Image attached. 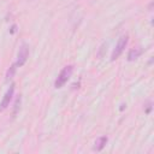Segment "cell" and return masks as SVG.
<instances>
[{
  "instance_id": "4",
  "label": "cell",
  "mask_w": 154,
  "mask_h": 154,
  "mask_svg": "<svg viewBox=\"0 0 154 154\" xmlns=\"http://www.w3.org/2000/svg\"><path fill=\"white\" fill-rule=\"evenodd\" d=\"M28 57H29V47H28L25 43H23V45L20 46V48H19L18 59H17L16 65H17V66H23V65L25 64Z\"/></svg>"
},
{
  "instance_id": "3",
  "label": "cell",
  "mask_w": 154,
  "mask_h": 154,
  "mask_svg": "<svg viewBox=\"0 0 154 154\" xmlns=\"http://www.w3.org/2000/svg\"><path fill=\"white\" fill-rule=\"evenodd\" d=\"M13 93H14V84H11L10 88L6 90L1 102H0V112H2L4 109H6L8 106H10V102L12 100V96H13Z\"/></svg>"
},
{
  "instance_id": "6",
  "label": "cell",
  "mask_w": 154,
  "mask_h": 154,
  "mask_svg": "<svg viewBox=\"0 0 154 154\" xmlns=\"http://www.w3.org/2000/svg\"><path fill=\"white\" fill-rule=\"evenodd\" d=\"M141 53H142V49H141V48L131 49V51L129 52V54H128V60H129V61H132V60L137 59V58L141 55Z\"/></svg>"
},
{
  "instance_id": "8",
  "label": "cell",
  "mask_w": 154,
  "mask_h": 154,
  "mask_svg": "<svg viewBox=\"0 0 154 154\" xmlns=\"http://www.w3.org/2000/svg\"><path fill=\"white\" fill-rule=\"evenodd\" d=\"M19 105H20V96H19V97H17V100H16V102H14V111H13V116H16V113L18 112Z\"/></svg>"
},
{
  "instance_id": "7",
  "label": "cell",
  "mask_w": 154,
  "mask_h": 154,
  "mask_svg": "<svg viewBox=\"0 0 154 154\" xmlns=\"http://www.w3.org/2000/svg\"><path fill=\"white\" fill-rule=\"evenodd\" d=\"M16 69H17V65H16V64H13V65L7 70V73H6V81L12 79V77H13V76H14V73H16Z\"/></svg>"
},
{
  "instance_id": "5",
  "label": "cell",
  "mask_w": 154,
  "mask_h": 154,
  "mask_svg": "<svg viewBox=\"0 0 154 154\" xmlns=\"http://www.w3.org/2000/svg\"><path fill=\"white\" fill-rule=\"evenodd\" d=\"M107 141H108V138H107L106 136H101V137H99V138L95 141L94 150H96V152H100V150H102V149L105 148V146H106Z\"/></svg>"
},
{
  "instance_id": "2",
  "label": "cell",
  "mask_w": 154,
  "mask_h": 154,
  "mask_svg": "<svg viewBox=\"0 0 154 154\" xmlns=\"http://www.w3.org/2000/svg\"><path fill=\"white\" fill-rule=\"evenodd\" d=\"M128 41H129V36L128 35H122L116 45V48L113 49L112 52V55H111V60H116L119 58V55L123 53V51L125 49L126 45H128Z\"/></svg>"
},
{
  "instance_id": "1",
  "label": "cell",
  "mask_w": 154,
  "mask_h": 154,
  "mask_svg": "<svg viewBox=\"0 0 154 154\" xmlns=\"http://www.w3.org/2000/svg\"><path fill=\"white\" fill-rule=\"evenodd\" d=\"M72 72H73V65H66V66H64V69L60 71V73L58 75L57 79L54 82V87L57 89L58 88H61L69 81V78L71 77Z\"/></svg>"
}]
</instances>
